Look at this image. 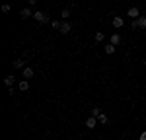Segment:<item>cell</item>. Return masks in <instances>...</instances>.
Masks as SVG:
<instances>
[{
	"instance_id": "20",
	"label": "cell",
	"mask_w": 146,
	"mask_h": 140,
	"mask_svg": "<svg viewBox=\"0 0 146 140\" xmlns=\"http://www.w3.org/2000/svg\"><path fill=\"white\" fill-rule=\"evenodd\" d=\"M138 140H146V130H142V132H140V136H138Z\"/></svg>"
},
{
	"instance_id": "4",
	"label": "cell",
	"mask_w": 146,
	"mask_h": 140,
	"mask_svg": "<svg viewBox=\"0 0 146 140\" xmlns=\"http://www.w3.org/2000/svg\"><path fill=\"white\" fill-rule=\"evenodd\" d=\"M22 74H23V78H25V80H29V78H33L35 70L31 68V66H25V68H22Z\"/></svg>"
},
{
	"instance_id": "21",
	"label": "cell",
	"mask_w": 146,
	"mask_h": 140,
	"mask_svg": "<svg viewBox=\"0 0 146 140\" xmlns=\"http://www.w3.org/2000/svg\"><path fill=\"white\" fill-rule=\"evenodd\" d=\"M27 4H29V6H35V4H37V0H27Z\"/></svg>"
},
{
	"instance_id": "17",
	"label": "cell",
	"mask_w": 146,
	"mask_h": 140,
	"mask_svg": "<svg viewBox=\"0 0 146 140\" xmlns=\"http://www.w3.org/2000/svg\"><path fill=\"white\" fill-rule=\"evenodd\" d=\"M105 53H107V55H113V53H115V45H111V43H105Z\"/></svg>"
},
{
	"instance_id": "2",
	"label": "cell",
	"mask_w": 146,
	"mask_h": 140,
	"mask_svg": "<svg viewBox=\"0 0 146 140\" xmlns=\"http://www.w3.org/2000/svg\"><path fill=\"white\" fill-rule=\"evenodd\" d=\"M33 18H35V20H37V22H43V23H51V20H49V16H47L45 12H39V10H37V12H35V14H33Z\"/></svg>"
},
{
	"instance_id": "3",
	"label": "cell",
	"mask_w": 146,
	"mask_h": 140,
	"mask_svg": "<svg viewBox=\"0 0 146 140\" xmlns=\"http://www.w3.org/2000/svg\"><path fill=\"white\" fill-rule=\"evenodd\" d=\"M111 25L115 27V29H121V27L125 25L123 18H121V16H115V18H113V22H111Z\"/></svg>"
},
{
	"instance_id": "10",
	"label": "cell",
	"mask_w": 146,
	"mask_h": 140,
	"mask_svg": "<svg viewBox=\"0 0 146 140\" xmlns=\"http://www.w3.org/2000/svg\"><path fill=\"white\" fill-rule=\"evenodd\" d=\"M25 66H27V64H25V58H16V60H14V68H25Z\"/></svg>"
},
{
	"instance_id": "12",
	"label": "cell",
	"mask_w": 146,
	"mask_h": 140,
	"mask_svg": "<svg viewBox=\"0 0 146 140\" xmlns=\"http://www.w3.org/2000/svg\"><path fill=\"white\" fill-rule=\"evenodd\" d=\"M18 90H20V92H27V90H29L27 80H22V82H20V84H18Z\"/></svg>"
},
{
	"instance_id": "18",
	"label": "cell",
	"mask_w": 146,
	"mask_h": 140,
	"mask_svg": "<svg viewBox=\"0 0 146 140\" xmlns=\"http://www.w3.org/2000/svg\"><path fill=\"white\" fill-rule=\"evenodd\" d=\"M10 10H12V6H10V4H4V6H2V12H4V14H8Z\"/></svg>"
},
{
	"instance_id": "8",
	"label": "cell",
	"mask_w": 146,
	"mask_h": 140,
	"mask_svg": "<svg viewBox=\"0 0 146 140\" xmlns=\"http://www.w3.org/2000/svg\"><path fill=\"white\" fill-rule=\"evenodd\" d=\"M35 12H31V8H22V12H20V16H22L23 20H27V18H31Z\"/></svg>"
},
{
	"instance_id": "14",
	"label": "cell",
	"mask_w": 146,
	"mask_h": 140,
	"mask_svg": "<svg viewBox=\"0 0 146 140\" xmlns=\"http://www.w3.org/2000/svg\"><path fill=\"white\" fill-rule=\"evenodd\" d=\"M98 123H101V125H107V123H109V117L105 115V113H101V115L98 117Z\"/></svg>"
},
{
	"instance_id": "1",
	"label": "cell",
	"mask_w": 146,
	"mask_h": 140,
	"mask_svg": "<svg viewBox=\"0 0 146 140\" xmlns=\"http://www.w3.org/2000/svg\"><path fill=\"white\" fill-rule=\"evenodd\" d=\"M133 29H146V16H140V18H136L133 20Z\"/></svg>"
},
{
	"instance_id": "13",
	"label": "cell",
	"mask_w": 146,
	"mask_h": 140,
	"mask_svg": "<svg viewBox=\"0 0 146 140\" xmlns=\"http://www.w3.org/2000/svg\"><path fill=\"white\" fill-rule=\"evenodd\" d=\"M101 113H103V111H101V107H98V105H96V107H92V111H90L92 117H100Z\"/></svg>"
},
{
	"instance_id": "9",
	"label": "cell",
	"mask_w": 146,
	"mask_h": 140,
	"mask_svg": "<svg viewBox=\"0 0 146 140\" xmlns=\"http://www.w3.org/2000/svg\"><path fill=\"white\" fill-rule=\"evenodd\" d=\"M127 14H129V18H133V20L140 18V12H138V8H129V10H127Z\"/></svg>"
},
{
	"instance_id": "6",
	"label": "cell",
	"mask_w": 146,
	"mask_h": 140,
	"mask_svg": "<svg viewBox=\"0 0 146 140\" xmlns=\"http://www.w3.org/2000/svg\"><path fill=\"white\" fill-rule=\"evenodd\" d=\"M86 127H88V128H90V130H92V128H96V127H98V117H88V119H86Z\"/></svg>"
},
{
	"instance_id": "5",
	"label": "cell",
	"mask_w": 146,
	"mask_h": 140,
	"mask_svg": "<svg viewBox=\"0 0 146 140\" xmlns=\"http://www.w3.org/2000/svg\"><path fill=\"white\" fill-rule=\"evenodd\" d=\"M70 29H72V25L68 22H60V27H58V31L62 35H66V33H70Z\"/></svg>"
},
{
	"instance_id": "19",
	"label": "cell",
	"mask_w": 146,
	"mask_h": 140,
	"mask_svg": "<svg viewBox=\"0 0 146 140\" xmlns=\"http://www.w3.org/2000/svg\"><path fill=\"white\" fill-rule=\"evenodd\" d=\"M51 27H53V29H58V27H60V23L56 22V20H53V22H51Z\"/></svg>"
},
{
	"instance_id": "7",
	"label": "cell",
	"mask_w": 146,
	"mask_h": 140,
	"mask_svg": "<svg viewBox=\"0 0 146 140\" xmlns=\"http://www.w3.org/2000/svg\"><path fill=\"white\" fill-rule=\"evenodd\" d=\"M109 39H111V45H115V47L123 43V39H121V35H119V33H113L111 37H109Z\"/></svg>"
},
{
	"instance_id": "15",
	"label": "cell",
	"mask_w": 146,
	"mask_h": 140,
	"mask_svg": "<svg viewBox=\"0 0 146 140\" xmlns=\"http://www.w3.org/2000/svg\"><path fill=\"white\" fill-rule=\"evenodd\" d=\"M70 14H72V10H70V8H62V10H60V16H62V20L70 18Z\"/></svg>"
},
{
	"instance_id": "16",
	"label": "cell",
	"mask_w": 146,
	"mask_h": 140,
	"mask_svg": "<svg viewBox=\"0 0 146 140\" xmlns=\"http://www.w3.org/2000/svg\"><path fill=\"white\" fill-rule=\"evenodd\" d=\"M94 41H96V43H101V41H105V35L101 33V31H98V33H96V37H94Z\"/></svg>"
},
{
	"instance_id": "11",
	"label": "cell",
	"mask_w": 146,
	"mask_h": 140,
	"mask_svg": "<svg viewBox=\"0 0 146 140\" xmlns=\"http://www.w3.org/2000/svg\"><path fill=\"white\" fill-rule=\"evenodd\" d=\"M4 84H6L8 88H14V84H16V78H14V74L6 76V78H4Z\"/></svg>"
}]
</instances>
